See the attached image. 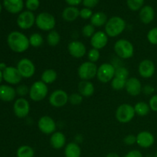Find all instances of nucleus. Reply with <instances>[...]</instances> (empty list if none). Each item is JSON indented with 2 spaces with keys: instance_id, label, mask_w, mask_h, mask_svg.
I'll return each instance as SVG.
<instances>
[{
  "instance_id": "1",
  "label": "nucleus",
  "mask_w": 157,
  "mask_h": 157,
  "mask_svg": "<svg viewBox=\"0 0 157 157\" xmlns=\"http://www.w3.org/2000/svg\"><path fill=\"white\" fill-rule=\"evenodd\" d=\"M7 44L9 48L15 53H23L30 47L29 37L18 31H13L8 35Z\"/></svg>"
},
{
  "instance_id": "2",
  "label": "nucleus",
  "mask_w": 157,
  "mask_h": 157,
  "mask_svg": "<svg viewBox=\"0 0 157 157\" xmlns=\"http://www.w3.org/2000/svg\"><path fill=\"white\" fill-rule=\"evenodd\" d=\"M127 27L126 21L120 16H112L108 18L105 26L104 32L109 38H116L125 31Z\"/></svg>"
},
{
  "instance_id": "3",
  "label": "nucleus",
  "mask_w": 157,
  "mask_h": 157,
  "mask_svg": "<svg viewBox=\"0 0 157 157\" xmlns=\"http://www.w3.org/2000/svg\"><path fill=\"white\" fill-rule=\"evenodd\" d=\"M115 54L120 58L124 60L130 59L134 55V46L133 43L125 38H121L113 45Z\"/></svg>"
},
{
  "instance_id": "4",
  "label": "nucleus",
  "mask_w": 157,
  "mask_h": 157,
  "mask_svg": "<svg viewBox=\"0 0 157 157\" xmlns=\"http://www.w3.org/2000/svg\"><path fill=\"white\" fill-rule=\"evenodd\" d=\"M48 94V87L40 80L36 81L29 87V98L35 102H40L47 98Z\"/></svg>"
},
{
  "instance_id": "5",
  "label": "nucleus",
  "mask_w": 157,
  "mask_h": 157,
  "mask_svg": "<svg viewBox=\"0 0 157 157\" xmlns=\"http://www.w3.org/2000/svg\"><path fill=\"white\" fill-rule=\"evenodd\" d=\"M35 25L40 30L49 32L55 29L56 25V19L52 14L43 12L37 15Z\"/></svg>"
},
{
  "instance_id": "6",
  "label": "nucleus",
  "mask_w": 157,
  "mask_h": 157,
  "mask_svg": "<svg viewBox=\"0 0 157 157\" xmlns=\"http://www.w3.org/2000/svg\"><path fill=\"white\" fill-rule=\"evenodd\" d=\"M136 113L134 107L129 104H122L117 108L115 112V117L121 124H128L133 121Z\"/></svg>"
},
{
  "instance_id": "7",
  "label": "nucleus",
  "mask_w": 157,
  "mask_h": 157,
  "mask_svg": "<svg viewBox=\"0 0 157 157\" xmlns=\"http://www.w3.org/2000/svg\"><path fill=\"white\" fill-rule=\"evenodd\" d=\"M98 68L96 63L84 61L78 67V75L81 81H90L97 77Z\"/></svg>"
},
{
  "instance_id": "8",
  "label": "nucleus",
  "mask_w": 157,
  "mask_h": 157,
  "mask_svg": "<svg viewBox=\"0 0 157 157\" xmlns=\"http://www.w3.org/2000/svg\"><path fill=\"white\" fill-rule=\"evenodd\" d=\"M116 67L111 63L101 64L98 68L97 78L101 83L107 84L110 82L115 77Z\"/></svg>"
},
{
  "instance_id": "9",
  "label": "nucleus",
  "mask_w": 157,
  "mask_h": 157,
  "mask_svg": "<svg viewBox=\"0 0 157 157\" xmlns=\"http://www.w3.org/2000/svg\"><path fill=\"white\" fill-rule=\"evenodd\" d=\"M22 78H31L34 76L36 71V67L32 60L24 58L18 61L16 66Z\"/></svg>"
},
{
  "instance_id": "10",
  "label": "nucleus",
  "mask_w": 157,
  "mask_h": 157,
  "mask_svg": "<svg viewBox=\"0 0 157 157\" xmlns=\"http://www.w3.org/2000/svg\"><path fill=\"white\" fill-rule=\"evenodd\" d=\"M69 95L67 94L65 90L62 89H57L53 92H52L48 98L49 104L51 106L56 108H60L68 103Z\"/></svg>"
},
{
  "instance_id": "11",
  "label": "nucleus",
  "mask_w": 157,
  "mask_h": 157,
  "mask_svg": "<svg viewBox=\"0 0 157 157\" xmlns=\"http://www.w3.org/2000/svg\"><path fill=\"white\" fill-rule=\"evenodd\" d=\"M35 19H36V16L34 12L29 10L22 11L21 13L18 14V18H17V25L22 30H28L35 25Z\"/></svg>"
},
{
  "instance_id": "12",
  "label": "nucleus",
  "mask_w": 157,
  "mask_h": 157,
  "mask_svg": "<svg viewBox=\"0 0 157 157\" xmlns=\"http://www.w3.org/2000/svg\"><path fill=\"white\" fill-rule=\"evenodd\" d=\"M31 107L29 101L25 98H18L15 101L13 104V111L18 118L22 119L29 116Z\"/></svg>"
},
{
  "instance_id": "13",
  "label": "nucleus",
  "mask_w": 157,
  "mask_h": 157,
  "mask_svg": "<svg viewBox=\"0 0 157 157\" xmlns=\"http://www.w3.org/2000/svg\"><path fill=\"white\" fill-rule=\"evenodd\" d=\"M38 130L45 135H52L56 131L57 124L55 120L50 116L44 115L38 121Z\"/></svg>"
},
{
  "instance_id": "14",
  "label": "nucleus",
  "mask_w": 157,
  "mask_h": 157,
  "mask_svg": "<svg viewBox=\"0 0 157 157\" xmlns=\"http://www.w3.org/2000/svg\"><path fill=\"white\" fill-rule=\"evenodd\" d=\"M3 80L9 85H17L23 79L16 67L8 66L2 71Z\"/></svg>"
},
{
  "instance_id": "15",
  "label": "nucleus",
  "mask_w": 157,
  "mask_h": 157,
  "mask_svg": "<svg viewBox=\"0 0 157 157\" xmlns=\"http://www.w3.org/2000/svg\"><path fill=\"white\" fill-rule=\"evenodd\" d=\"M156 66L154 62L150 59H144L140 61L138 66V73L143 78H150L154 75Z\"/></svg>"
},
{
  "instance_id": "16",
  "label": "nucleus",
  "mask_w": 157,
  "mask_h": 157,
  "mask_svg": "<svg viewBox=\"0 0 157 157\" xmlns=\"http://www.w3.org/2000/svg\"><path fill=\"white\" fill-rule=\"evenodd\" d=\"M67 51L71 56L75 58H82L87 53V48L85 44L81 41L74 40L67 45Z\"/></svg>"
},
{
  "instance_id": "17",
  "label": "nucleus",
  "mask_w": 157,
  "mask_h": 157,
  "mask_svg": "<svg viewBox=\"0 0 157 157\" xmlns=\"http://www.w3.org/2000/svg\"><path fill=\"white\" fill-rule=\"evenodd\" d=\"M109 37L104 31H98L90 38V42L92 48L98 50H101L107 46Z\"/></svg>"
},
{
  "instance_id": "18",
  "label": "nucleus",
  "mask_w": 157,
  "mask_h": 157,
  "mask_svg": "<svg viewBox=\"0 0 157 157\" xmlns=\"http://www.w3.org/2000/svg\"><path fill=\"white\" fill-rule=\"evenodd\" d=\"M125 89L127 93L132 97H136L142 93L143 86L141 81L136 78H129L126 82Z\"/></svg>"
},
{
  "instance_id": "19",
  "label": "nucleus",
  "mask_w": 157,
  "mask_h": 157,
  "mask_svg": "<svg viewBox=\"0 0 157 157\" xmlns=\"http://www.w3.org/2000/svg\"><path fill=\"white\" fill-rule=\"evenodd\" d=\"M136 144L141 148L148 149L155 143V137L152 133L149 131H141L136 136Z\"/></svg>"
},
{
  "instance_id": "20",
  "label": "nucleus",
  "mask_w": 157,
  "mask_h": 157,
  "mask_svg": "<svg viewBox=\"0 0 157 157\" xmlns=\"http://www.w3.org/2000/svg\"><path fill=\"white\" fill-rule=\"evenodd\" d=\"M17 96L16 90L9 84L0 85V100L5 102H11L14 101Z\"/></svg>"
},
{
  "instance_id": "21",
  "label": "nucleus",
  "mask_w": 157,
  "mask_h": 157,
  "mask_svg": "<svg viewBox=\"0 0 157 157\" xmlns=\"http://www.w3.org/2000/svg\"><path fill=\"white\" fill-rule=\"evenodd\" d=\"M23 0H3V6L11 14H19L24 9Z\"/></svg>"
},
{
  "instance_id": "22",
  "label": "nucleus",
  "mask_w": 157,
  "mask_h": 157,
  "mask_svg": "<svg viewBox=\"0 0 157 157\" xmlns=\"http://www.w3.org/2000/svg\"><path fill=\"white\" fill-rule=\"evenodd\" d=\"M139 18L143 24H150L155 18L154 9L151 6H144L139 11Z\"/></svg>"
},
{
  "instance_id": "23",
  "label": "nucleus",
  "mask_w": 157,
  "mask_h": 157,
  "mask_svg": "<svg viewBox=\"0 0 157 157\" xmlns=\"http://www.w3.org/2000/svg\"><path fill=\"white\" fill-rule=\"evenodd\" d=\"M50 145L55 150H61L66 146V136L62 132L55 131L51 135Z\"/></svg>"
},
{
  "instance_id": "24",
  "label": "nucleus",
  "mask_w": 157,
  "mask_h": 157,
  "mask_svg": "<svg viewBox=\"0 0 157 157\" xmlns=\"http://www.w3.org/2000/svg\"><path fill=\"white\" fill-rule=\"evenodd\" d=\"M78 93L83 98H90L93 96L95 91V87L90 81H81L78 84Z\"/></svg>"
},
{
  "instance_id": "25",
  "label": "nucleus",
  "mask_w": 157,
  "mask_h": 157,
  "mask_svg": "<svg viewBox=\"0 0 157 157\" xmlns=\"http://www.w3.org/2000/svg\"><path fill=\"white\" fill-rule=\"evenodd\" d=\"M62 18L67 22H72L80 17V10L76 6H70L64 8L61 13Z\"/></svg>"
},
{
  "instance_id": "26",
  "label": "nucleus",
  "mask_w": 157,
  "mask_h": 157,
  "mask_svg": "<svg viewBox=\"0 0 157 157\" xmlns=\"http://www.w3.org/2000/svg\"><path fill=\"white\" fill-rule=\"evenodd\" d=\"M64 154L65 157H81V149L79 144L75 142H71L66 144Z\"/></svg>"
},
{
  "instance_id": "27",
  "label": "nucleus",
  "mask_w": 157,
  "mask_h": 157,
  "mask_svg": "<svg viewBox=\"0 0 157 157\" xmlns=\"http://www.w3.org/2000/svg\"><path fill=\"white\" fill-rule=\"evenodd\" d=\"M108 18L107 15L103 12H97L93 14L92 17L90 18V24L94 26L95 28H101L105 26Z\"/></svg>"
},
{
  "instance_id": "28",
  "label": "nucleus",
  "mask_w": 157,
  "mask_h": 157,
  "mask_svg": "<svg viewBox=\"0 0 157 157\" xmlns=\"http://www.w3.org/2000/svg\"><path fill=\"white\" fill-rule=\"evenodd\" d=\"M58 78V74L54 69L48 68L44 70L41 75V81L47 85L53 84Z\"/></svg>"
},
{
  "instance_id": "29",
  "label": "nucleus",
  "mask_w": 157,
  "mask_h": 157,
  "mask_svg": "<svg viewBox=\"0 0 157 157\" xmlns=\"http://www.w3.org/2000/svg\"><path fill=\"white\" fill-rule=\"evenodd\" d=\"M134 110L136 115L139 117H146L151 110L148 103L145 101H139L134 105Z\"/></svg>"
},
{
  "instance_id": "30",
  "label": "nucleus",
  "mask_w": 157,
  "mask_h": 157,
  "mask_svg": "<svg viewBox=\"0 0 157 157\" xmlns=\"http://www.w3.org/2000/svg\"><path fill=\"white\" fill-rule=\"evenodd\" d=\"M17 157H34L35 150L29 145H22L18 148L16 151Z\"/></svg>"
},
{
  "instance_id": "31",
  "label": "nucleus",
  "mask_w": 157,
  "mask_h": 157,
  "mask_svg": "<svg viewBox=\"0 0 157 157\" xmlns=\"http://www.w3.org/2000/svg\"><path fill=\"white\" fill-rule=\"evenodd\" d=\"M61 35L57 31L52 30L48 32L47 37H46V41L48 44H49L52 47H55L58 45L61 41Z\"/></svg>"
},
{
  "instance_id": "32",
  "label": "nucleus",
  "mask_w": 157,
  "mask_h": 157,
  "mask_svg": "<svg viewBox=\"0 0 157 157\" xmlns=\"http://www.w3.org/2000/svg\"><path fill=\"white\" fill-rule=\"evenodd\" d=\"M29 39L30 46L35 48L41 47L43 44V43H44V38H43L42 35L40 33H38V32L32 33L29 37Z\"/></svg>"
},
{
  "instance_id": "33",
  "label": "nucleus",
  "mask_w": 157,
  "mask_h": 157,
  "mask_svg": "<svg viewBox=\"0 0 157 157\" xmlns=\"http://www.w3.org/2000/svg\"><path fill=\"white\" fill-rule=\"evenodd\" d=\"M145 0H127V6L133 12L140 11L144 7Z\"/></svg>"
},
{
  "instance_id": "34",
  "label": "nucleus",
  "mask_w": 157,
  "mask_h": 157,
  "mask_svg": "<svg viewBox=\"0 0 157 157\" xmlns=\"http://www.w3.org/2000/svg\"><path fill=\"white\" fill-rule=\"evenodd\" d=\"M129 75H130V72L127 67H123V66H118L116 67L115 78H121L123 80H127L129 78Z\"/></svg>"
},
{
  "instance_id": "35",
  "label": "nucleus",
  "mask_w": 157,
  "mask_h": 157,
  "mask_svg": "<svg viewBox=\"0 0 157 157\" xmlns=\"http://www.w3.org/2000/svg\"><path fill=\"white\" fill-rule=\"evenodd\" d=\"M126 82H127V80H123L114 77L113 79L110 81V84H111V87L113 90H121L125 88Z\"/></svg>"
},
{
  "instance_id": "36",
  "label": "nucleus",
  "mask_w": 157,
  "mask_h": 157,
  "mask_svg": "<svg viewBox=\"0 0 157 157\" xmlns=\"http://www.w3.org/2000/svg\"><path fill=\"white\" fill-rule=\"evenodd\" d=\"M100 57H101L100 50H98L96 48H92L87 52V59L90 62L96 63L100 59Z\"/></svg>"
},
{
  "instance_id": "37",
  "label": "nucleus",
  "mask_w": 157,
  "mask_h": 157,
  "mask_svg": "<svg viewBox=\"0 0 157 157\" xmlns=\"http://www.w3.org/2000/svg\"><path fill=\"white\" fill-rule=\"evenodd\" d=\"M82 32L83 36L85 37V38H90L94 35V34L95 33V27L94 25H92L91 24H87L85 25H84V27L82 28Z\"/></svg>"
},
{
  "instance_id": "38",
  "label": "nucleus",
  "mask_w": 157,
  "mask_h": 157,
  "mask_svg": "<svg viewBox=\"0 0 157 157\" xmlns=\"http://www.w3.org/2000/svg\"><path fill=\"white\" fill-rule=\"evenodd\" d=\"M25 6L27 10L34 12L38 10L40 6V0H26L25 2Z\"/></svg>"
},
{
  "instance_id": "39",
  "label": "nucleus",
  "mask_w": 157,
  "mask_h": 157,
  "mask_svg": "<svg viewBox=\"0 0 157 157\" xmlns=\"http://www.w3.org/2000/svg\"><path fill=\"white\" fill-rule=\"evenodd\" d=\"M83 99L84 98L79 93H74L69 95L68 102L74 106L80 105L83 102Z\"/></svg>"
},
{
  "instance_id": "40",
  "label": "nucleus",
  "mask_w": 157,
  "mask_h": 157,
  "mask_svg": "<svg viewBox=\"0 0 157 157\" xmlns=\"http://www.w3.org/2000/svg\"><path fill=\"white\" fill-rule=\"evenodd\" d=\"M147 38L150 44L153 45H157V27L153 28L149 31Z\"/></svg>"
},
{
  "instance_id": "41",
  "label": "nucleus",
  "mask_w": 157,
  "mask_h": 157,
  "mask_svg": "<svg viewBox=\"0 0 157 157\" xmlns=\"http://www.w3.org/2000/svg\"><path fill=\"white\" fill-rule=\"evenodd\" d=\"M16 94L20 98H24L29 94V87L26 84H19L16 87Z\"/></svg>"
},
{
  "instance_id": "42",
  "label": "nucleus",
  "mask_w": 157,
  "mask_h": 157,
  "mask_svg": "<svg viewBox=\"0 0 157 157\" xmlns=\"http://www.w3.org/2000/svg\"><path fill=\"white\" fill-rule=\"evenodd\" d=\"M93 14L94 12L92 9H88V8L84 7L81 9H80V18H81L84 20L90 19Z\"/></svg>"
},
{
  "instance_id": "43",
  "label": "nucleus",
  "mask_w": 157,
  "mask_h": 157,
  "mask_svg": "<svg viewBox=\"0 0 157 157\" xmlns=\"http://www.w3.org/2000/svg\"><path fill=\"white\" fill-rule=\"evenodd\" d=\"M124 143L127 146H132L133 144H136V136L133 134H128L124 138Z\"/></svg>"
},
{
  "instance_id": "44",
  "label": "nucleus",
  "mask_w": 157,
  "mask_h": 157,
  "mask_svg": "<svg viewBox=\"0 0 157 157\" xmlns=\"http://www.w3.org/2000/svg\"><path fill=\"white\" fill-rule=\"evenodd\" d=\"M98 3H99V0H83L82 1V5L84 7L90 9L96 7Z\"/></svg>"
},
{
  "instance_id": "45",
  "label": "nucleus",
  "mask_w": 157,
  "mask_h": 157,
  "mask_svg": "<svg viewBox=\"0 0 157 157\" xmlns=\"http://www.w3.org/2000/svg\"><path fill=\"white\" fill-rule=\"evenodd\" d=\"M149 106L152 111L157 112V94L153 95L149 101Z\"/></svg>"
},
{
  "instance_id": "46",
  "label": "nucleus",
  "mask_w": 157,
  "mask_h": 157,
  "mask_svg": "<svg viewBox=\"0 0 157 157\" xmlns=\"http://www.w3.org/2000/svg\"><path fill=\"white\" fill-rule=\"evenodd\" d=\"M155 91L154 87L151 85V84H147L143 87L142 92L146 95H152Z\"/></svg>"
},
{
  "instance_id": "47",
  "label": "nucleus",
  "mask_w": 157,
  "mask_h": 157,
  "mask_svg": "<svg viewBox=\"0 0 157 157\" xmlns=\"http://www.w3.org/2000/svg\"><path fill=\"white\" fill-rule=\"evenodd\" d=\"M124 157H144L142 153L140 150H133L129 151Z\"/></svg>"
},
{
  "instance_id": "48",
  "label": "nucleus",
  "mask_w": 157,
  "mask_h": 157,
  "mask_svg": "<svg viewBox=\"0 0 157 157\" xmlns=\"http://www.w3.org/2000/svg\"><path fill=\"white\" fill-rule=\"evenodd\" d=\"M65 2L70 6H78L82 3L83 0H64Z\"/></svg>"
},
{
  "instance_id": "49",
  "label": "nucleus",
  "mask_w": 157,
  "mask_h": 157,
  "mask_svg": "<svg viewBox=\"0 0 157 157\" xmlns=\"http://www.w3.org/2000/svg\"><path fill=\"white\" fill-rule=\"evenodd\" d=\"M106 157H121V156L116 153H109L106 156Z\"/></svg>"
},
{
  "instance_id": "50",
  "label": "nucleus",
  "mask_w": 157,
  "mask_h": 157,
  "mask_svg": "<svg viewBox=\"0 0 157 157\" xmlns=\"http://www.w3.org/2000/svg\"><path fill=\"white\" fill-rule=\"evenodd\" d=\"M7 67H8V66L6 65V63H3V62H2V63H0V70L2 71H4L5 69H6Z\"/></svg>"
},
{
  "instance_id": "51",
  "label": "nucleus",
  "mask_w": 157,
  "mask_h": 157,
  "mask_svg": "<svg viewBox=\"0 0 157 157\" xmlns=\"http://www.w3.org/2000/svg\"><path fill=\"white\" fill-rule=\"evenodd\" d=\"M3 80V76H2V71L0 70V85H1V83Z\"/></svg>"
},
{
  "instance_id": "52",
  "label": "nucleus",
  "mask_w": 157,
  "mask_h": 157,
  "mask_svg": "<svg viewBox=\"0 0 157 157\" xmlns=\"http://www.w3.org/2000/svg\"><path fill=\"white\" fill-rule=\"evenodd\" d=\"M1 12H2V4L0 3V13H1Z\"/></svg>"
},
{
  "instance_id": "53",
  "label": "nucleus",
  "mask_w": 157,
  "mask_h": 157,
  "mask_svg": "<svg viewBox=\"0 0 157 157\" xmlns=\"http://www.w3.org/2000/svg\"><path fill=\"white\" fill-rule=\"evenodd\" d=\"M154 157H157V151L156 152V153H155V155H154Z\"/></svg>"
}]
</instances>
